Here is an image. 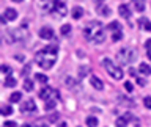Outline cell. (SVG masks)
Listing matches in <instances>:
<instances>
[{
	"label": "cell",
	"instance_id": "cell-25",
	"mask_svg": "<svg viewBox=\"0 0 151 127\" xmlns=\"http://www.w3.org/2000/svg\"><path fill=\"white\" fill-rule=\"evenodd\" d=\"M21 99H22V94L19 93V91H16V93H13V94H11V97H9V101H11V102L14 103V102H19Z\"/></svg>",
	"mask_w": 151,
	"mask_h": 127
},
{
	"label": "cell",
	"instance_id": "cell-23",
	"mask_svg": "<svg viewBox=\"0 0 151 127\" xmlns=\"http://www.w3.org/2000/svg\"><path fill=\"white\" fill-rule=\"evenodd\" d=\"M0 113H2L3 116L11 115V113H13V107H9V105H3V107H2V110H0Z\"/></svg>",
	"mask_w": 151,
	"mask_h": 127
},
{
	"label": "cell",
	"instance_id": "cell-6",
	"mask_svg": "<svg viewBox=\"0 0 151 127\" xmlns=\"http://www.w3.org/2000/svg\"><path fill=\"white\" fill-rule=\"evenodd\" d=\"M40 97L44 99V101H50V99L57 101V99H58V91L54 88H44L40 91Z\"/></svg>",
	"mask_w": 151,
	"mask_h": 127
},
{
	"label": "cell",
	"instance_id": "cell-18",
	"mask_svg": "<svg viewBox=\"0 0 151 127\" xmlns=\"http://www.w3.org/2000/svg\"><path fill=\"white\" fill-rule=\"evenodd\" d=\"M132 3H134V6L139 13H142L145 9V0H132Z\"/></svg>",
	"mask_w": 151,
	"mask_h": 127
},
{
	"label": "cell",
	"instance_id": "cell-29",
	"mask_svg": "<svg viewBox=\"0 0 151 127\" xmlns=\"http://www.w3.org/2000/svg\"><path fill=\"white\" fill-rule=\"evenodd\" d=\"M143 105L148 108V110H151V96H146V97L143 99Z\"/></svg>",
	"mask_w": 151,
	"mask_h": 127
},
{
	"label": "cell",
	"instance_id": "cell-16",
	"mask_svg": "<svg viewBox=\"0 0 151 127\" xmlns=\"http://www.w3.org/2000/svg\"><path fill=\"white\" fill-rule=\"evenodd\" d=\"M107 28H109L112 33H113V31H121V24L118 22V21H113V22H110V24L107 25Z\"/></svg>",
	"mask_w": 151,
	"mask_h": 127
},
{
	"label": "cell",
	"instance_id": "cell-4",
	"mask_svg": "<svg viewBox=\"0 0 151 127\" xmlns=\"http://www.w3.org/2000/svg\"><path fill=\"white\" fill-rule=\"evenodd\" d=\"M27 35V22H22L19 28H14V30H8L6 36H8V42H19L22 41Z\"/></svg>",
	"mask_w": 151,
	"mask_h": 127
},
{
	"label": "cell",
	"instance_id": "cell-36",
	"mask_svg": "<svg viewBox=\"0 0 151 127\" xmlns=\"http://www.w3.org/2000/svg\"><path fill=\"white\" fill-rule=\"evenodd\" d=\"M57 127H68V124H66V122H60V124L57 126Z\"/></svg>",
	"mask_w": 151,
	"mask_h": 127
},
{
	"label": "cell",
	"instance_id": "cell-7",
	"mask_svg": "<svg viewBox=\"0 0 151 127\" xmlns=\"http://www.w3.org/2000/svg\"><path fill=\"white\" fill-rule=\"evenodd\" d=\"M21 111L22 113H35L36 111V103L33 99H27L25 102L21 103Z\"/></svg>",
	"mask_w": 151,
	"mask_h": 127
},
{
	"label": "cell",
	"instance_id": "cell-21",
	"mask_svg": "<svg viewBox=\"0 0 151 127\" xmlns=\"http://www.w3.org/2000/svg\"><path fill=\"white\" fill-rule=\"evenodd\" d=\"M65 82H66V85H68V86H69L71 89H76V88H79V85L76 83V80H74L73 77H66V80H65Z\"/></svg>",
	"mask_w": 151,
	"mask_h": 127
},
{
	"label": "cell",
	"instance_id": "cell-10",
	"mask_svg": "<svg viewBox=\"0 0 151 127\" xmlns=\"http://www.w3.org/2000/svg\"><path fill=\"white\" fill-rule=\"evenodd\" d=\"M90 83H91V86L94 89H98V91H101V89H104V83H102V80L96 77V75H91L90 77Z\"/></svg>",
	"mask_w": 151,
	"mask_h": 127
},
{
	"label": "cell",
	"instance_id": "cell-27",
	"mask_svg": "<svg viewBox=\"0 0 151 127\" xmlns=\"http://www.w3.org/2000/svg\"><path fill=\"white\" fill-rule=\"evenodd\" d=\"M121 38H123V33H121V31H113V33H112V41H113V42H118Z\"/></svg>",
	"mask_w": 151,
	"mask_h": 127
},
{
	"label": "cell",
	"instance_id": "cell-31",
	"mask_svg": "<svg viewBox=\"0 0 151 127\" xmlns=\"http://www.w3.org/2000/svg\"><path fill=\"white\" fill-rule=\"evenodd\" d=\"M3 127H17V124H16L14 121H6V122L3 124Z\"/></svg>",
	"mask_w": 151,
	"mask_h": 127
},
{
	"label": "cell",
	"instance_id": "cell-5",
	"mask_svg": "<svg viewBox=\"0 0 151 127\" xmlns=\"http://www.w3.org/2000/svg\"><path fill=\"white\" fill-rule=\"evenodd\" d=\"M102 64H104V68H106V71L109 72V75H110L112 78H115V80H121L123 78V71L118 68V66L113 63V61L110 58H104L102 60Z\"/></svg>",
	"mask_w": 151,
	"mask_h": 127
},
{
	"label": "cell",
	"instance_id": "cell-2",
	"mask_svg": "<svg viewBox=\"0 0 151 127\" xmlns=\"http://www.w3.org/2000/svg\"><path fill=\"white\" fill-rule=\"evenodd\" d=\"M83 35H85V39L93 42V44L102 42L104 41V27H102V24L98 22V21L88 22L83 28Z\"/></svg>",
	"mask_w": 151,
	"mask_h": 127
},
{
	"label": "cell",
	"instance_id": "cell-34",
	"mask_svg": "<svg viewBox=\"0 0 151 127\" xmlns=\"http://www.w3.org/2000/svg\"><path fill=\"white\" fill-rule=\"evenodd\" d=\"M145 46H146V47H148V49H151V38H150V39H148V41H146V42H145Z\"/></svg>",
	"mask_w": 151,
	"mask_h": 127
},
{
	"label": "cell",
	"instance_id": "cell-9",
	"mask_svg": "<svg viewBox=\"0 0 151 127\" xmlns=\"http://www.w3.org/2000/svg\"><path fill=\"white\" fill-rule=\"evenodd\" d=\"M40 38L41 39H52L54 38V30L50 27H42L40 30Z\"/></svg>",
	"mask_w": 151,
	"mask_h": 127
},
{
	"label": "cell",
	"instance_id": "cell-8",
	"mask_svg": "<svg viewBox=\"0 0 151 127\" xmlns=\"http://www.w3.org/2000/svg\"><path fill=\"white\" fill-rule=\"evenodd\" d=\"M52 5H54V11L58 13L60 16H65V14H66V5L61 2V0H54V3H52Z\"/></svg>",
	"mask_w": 151,
	"mask_h": 127
},
{
	"label": "cell",
	"instance_id": "cell-37",
	"mask_svg": "<svg viewBox=\"0 0 151 127\" xmlns=\"http://www.w3.org/2000/svg\"><path fill=\"white\" fill-rule=\"evenodd\" d=\"M146 56H148V58H150V60H151V49H150V50H148V54H146Z\"/></svg>",
	"mask_w": 151,
	"mask_h": 127
},
{
	"label": "cell",
	"instance_id": "cell-22",
	"mask_svg": "<svg viewBox=\"0 0 151 127\" xmlns=\"http://www.w3.org/2000/svg\"><path fill=\"white\" fill-rule=\"evenodd\" d=\"M60 33H61L63 36L69 35V33H71V25H69V24H65V25H61V28H60Z\"/></svg>",
	"mask_w": 151,
	"mask_h": 127
},
{
	"label": "cell",
	"instance_id": "cell-12",
	"mask_svg": "<svg viewBox=\"0 0 151 127\" xmlns=\"http://www.w3.org/2000/svg\"><path fill=\"white\" fill-rule=\"evenodd\" d=\"M131 119H132V116L129 115V113H126L124 116L118 118L116 122H115V126H116V127H126V126H127V122H129Z\"/></svg>",
	"mask_w": 151,
	"mask_h": 127
},
{
	"label": "cell",
	"instance_id": "cell-32",
	"mask_svg": "<svg viewBox=\"0 0 151 127\" xmlns=\"http://www.w3.org/2000/svg\"><path fill=\"white\" fill-rule=\"evenodd\" d=\"M57 119H58V113H54L52 116H49V121H50V122H55Z\"/></svg>",
	"mask_w": 151,
	"mask_h": 127
},
{
	"label": "cell",
	"instance_id": "cell-3",
	"mask_svg": "<svg viewBox=\"0 0 151 127\" xmlns=\"http://www.w3.org/2000/svg\"><path fill=\"white\" fill-rule=\"evenodd\" d=\"M137 58V52L135 49H131V47H123L116 52V61L121 64H129Z\"/></svg>",
	"mask_w": 151,
	"mask_h": 127
},
{
	"label": "cell",
	"instance_id": "cell-24",
	"mask_svg": "<svg viewBox=\"0 0 151 127\" xmlns=\"http://www.w3.org/2000/svg\"><path fill=\"white\" fill-rule=\"evenodd\" d=\"M24 88H25V91H33V82L32 80H28V78H25L24 80Z\"/></svg>",
	"mask_w": 151,
	"mask_h": 127
},
{
	"label": "cell",
	"instance_id": "cell-1",
	"mask_svg": "<svg viewBox=\"0 0 151 127\" xmlns=\"http://www.w3.org/2000/svg\"><path fill=\"white\" fill-rule=\"evenodd\" d=\"M57 54H58V49L55 46H47L35 55V61L41 69H50L57 61Z\"/></svg>",
	"mask_w": 151,
	"mask_h": 127
},
{
	"label": "cell",
	"instance_id": "cell-15",
	"mask_svg": "<svg viewBox=\"0 0 151 127\" xmlns=\"http://www.w3.org/2000/svg\"><path fill=\"white\" fill-rule=\"evenodd\" d=\"M71 16H73V19H80L83 16V8L82 6H74L73 8V14H71Z\"/></svg>",
	"mask_w": 151,
	"mask_h": 127
},
{
	"label": "cell",
	"instance_id": "cell-13",
	"mask_svg": "<svg viewBox=\"0 0 151 127\" xmlns=\"http://www.w3.org/2000/svg\"><path fill=\"white\" fill-rule=\"evenodd\" d=\"M118 13H120V16L124 17V19H129V17H131V9H129V6H127V5H124V3L118 6Z\"/></svg>",
	"mask_w": 151,
	"mask_h": 127
},
{
	"label": "cell",
	"instance_id": "cell-11",
	"mask_svg": "<svg viewBox=\"0 0 151 127\" xmlns=\"http://www.w3.org/2000/svg\"><path fill=\"white\" fill-rule=\"evenodd\" d=\"M3 17L6 19V21H16L17 19V11L13 9V8H6L5 13H3Z\"/></svg>",
	"mask_w": 151,
	"mask_h": 127
},
{
	"label": "cell",
	"instance_id": "cell-19",
	"mask_svg": "<svg viewBox=\"0 0 151 127\" xmlns=\"http://www.w3.org/2000/svg\"><path fill=\"white\" fill-rule=\"evenodd\" d=\"M88 74H90V66H80V68H79V77L80 78L87 77Z\"/></svg>",
	"mask_w": 151,
	"mask_h": 127
},
{
	"label": "cell",
	"instance_id": "cell-28",
	"mask_svg": "<svg viewBox=\"0 0 151 127\" xmlns=\"http://www.w3.org/2000/svg\"><path fill=\"white\" fill-rule=\"evenodd\" d=\"M35 78H36L40 83H47V77H46L44 74H36V75H35Z\"/></svg>",
	"mask_w": 151,
	"mask_h": 127
},
{
	"label": "cell",
	"instance_id": "cell-33",
	"mask_svg": "<svg viewBox=\"0 0 151 127\" xmlns=\"http://www.w3.org/2000/svg\"><path fill=\"white\" fill-rule=\"evenodd\" d=\"M143 28H145V30H148V31H151V22L146 21V22H145V25H143Z\"/></svg>",
	"mask_w": 151,
	"mask_h": 127
},
{
	"label": "cell",
	"instance_id": "cell-14",
	"mask_svg": "<svg viewBox=\"0 0 151 127\" xmlns=\"http://www.w3.org/2000/svg\"><path fill=\"white\" fill-rule=\"evenodd\" d=\"M139 72L142 75H150L151 74V66L146 64V63H140L139 64Z\"/></svg>",
	"mask_w": 151,
	"mask_h": 127
},
{
	"label": "cell",
	"instance_id": "cell-26",
	"mask_svg": "<svg viewBox=\"0 0 151 127\" xmlns=\"http://www.w3.org/2000/svg\"><path fill=\"white\" fill-rule=\"evenodd\" d=\"M44 108H46L47 111H49V110H54V108H55V101H54V99H50V101H46Z\"/></svg>",
	"mask_w": 151,
	"mask_h": 127
},
{
	"label": "cell",
	"instance_id": "cell-17",
	"mask_svg": "<svg viewBox=\"0 0 151 127\" xmlns=\"http://www.w3.org/2000/svg\"><path fill=\"white\" fill-rule=\"evenodd\" d=\"M16 78L13 77V75H6V78H5V86L6 88H13V86H16Z\"/></svg>",
	"mask_w": 151,
	"mask_h": 127
},
{
	"label": "cell",
	"instance_id": "cell-38",
	"mask_svg": "<svg viewBox=\"0 0 151 127\" xmlns=\"http://www.w3.org/2000/svg\"><path fill=\"white\" fill-rule=\"evenodd\" d=\"M22 127H33V126H30V124H24Z\"/></svg>",
	"mask_w": 151,
	"mask_h": 127
},
{
	"label": "cell",
	"instance_id": "cell-35",
	"mask_svg": "<svg viewBox=\"0 0 151 127\" xmlns=\"http://www.w3.org/2000/svg\"><path fill=\"white\" fill-rule=\"evenodd\" d=\"M2 71H3V72H9V68H8V66H2Z\"/></svg>",
	"mask_w": 151,
	"mask_h": 127
},
{
	"label": "cell",
	"instance_id": "cell-30",
	"mask_svg": "<svg viewBox=\"0 0 151 127\" xmlns=\"http://www.w3.org/2000/svg\"><path fill=\"white\" fill-rule=\"evenodd\" d=\"M124 89H126L127 93H132V89H134V88H132V83L131 82H126L124 83Z\"/></svg>",
	"mask_w": 151,
	"mask_h": 127
},
{
	"label": "cell",
	"instance_id": "cell-39",
	"mask_svg": "<svg viewBox=\"0 0 151 127\" xmlns=\"http://www.w3.org/2000/svg\"><path fill=\"white\" fill-rule=\"evenodd\" d=\"M13 2H17V3H21V2H22V0H13Z\"/></svg>",
	"mask_w": 151,
	"mask_h": 127
},
{
	"label": "cell",
	"instance_id": "cell-20",
	"mask_svg": "<svg viewBox=\"0 0 151 127\" xmlns=\"http://www.w3.org/2000/svg\"><path fill=\"white\" fill-rule=\"evenodd\" d=\"M85 122H87V126H88V127H96V126H98V118L88 116L87 119H85Z\"/></svg>",
	"mask_w": 151,
	"mask_h": 127
}]
</instances>
